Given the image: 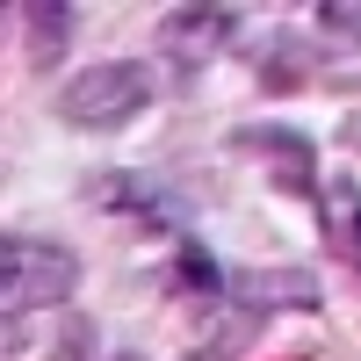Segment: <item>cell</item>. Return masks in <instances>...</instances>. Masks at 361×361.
Returning <instances> with one entry per match:
<instances>
[{
    "label": "cell",
    "mask_w": 361,
    "mask_h": 361,
    "mask_svg": "<svg viewBox=\"0 0 361 361\" xmlns=\"http://www.w3.org/2000/svg\"><path fill=\"white\" fill-rule=\"evenodd\" d=\"M231 152L260 159L267 180H275V195H289V202H325L311 130H289V123H238V130H231Z\"/></svg>",
    "instance_id": "cell-5"
},
{
    "label": "cell",
    "mask_w": 361,
    "mask_h": 361,
    "mask_svg": "<svg viewBox=\"0 0 361 361\" xmlns=\"http://www.w3.org/2000/svg\"><path fill=\"white\" fill-rule=\"evenodd\" d=\"M311 22H318V37H325V44L361 51V8H354V0H318V8H311Z\"/></svg>",
    "instance_id": "cell-12"
},
{
    "label": "cell",
    "mask_w": 361,
    "mask_h": 361,
    "mask_svg": "<svg viewBox=\"0 0 361 361\" xmlns=\"http://www.w3.org/2000/svg\"><path fill=\"white\" fill-rule=\"evenodd\" d=\"M116 361H145V354H137V347H123V354H116Z\"/></svg>",
    "instance_id": "cell-14"
},
{
    "label": "cell",
    "mask_w": 361,
    "mask_h": 361,
    "mask_svg": "<svg viewBox=\"0 0 361 361\" xmlns=\"http://www.w3.org/2000/svg\"><path fill=\"white\" fill-rule=\"evenodd\" d=\"M333 188H340V195L318 202V209H325V238L340 246L347 267H361V188H354V180H333Z\"/></svg>",
    "instance_id": "cell-10"
},
{
    "label": "cell",
    "mask_w": 361,
    "mask_h": 361,
    "mask_svg": "<svg viewBox=\"0 0 361 361\" xmlns=\"http://www.w3.org/2000/svg\"><path fill=\"white\" fill-rule=\"evenodd\" d=\"M159 289H166V296H188L195 311H217L224 296H231V275L217 267V253H209L202 238L188 231V238H173V260H166V275H159Z\"/></svg>",
    "instance_id": "cell-8"
},
{
    "label": "cell",
    "mask_w": 361,
    "mask_h": 361,
    "mask_svg": "<svg viewBox=\"0 0 361 361\" xmlns=\"http://www.w3.org/2000/svg\"><path fill=\"white\" fill-rule=\"evenodd\" d=\"M246 66H253V87H260V94L289 102V94H304V87L318 80V51L304 44V29H267V37L246 51Z\"/></svg>",
    "instance_id": "cell-7"
},
{
    "label": "cell",
    "mask_w": 361,
    "mask_h": 361,
    "mask_svg": "<svg viewBox=\"0 0 361 361\" xmlns=\"http://www.w3.org/2000/svg\"><path fill=\"white\" fill-rule=\"evenodd\" d=\"M347 145H361V130H347Z\"/></svg>",
    "instance_id": "cell-15"
},
{
    "label": "cell",
    "mask_w": 361,
    "mask_h": 361,
    "mask_svg": "<svg viewBox=\"0 0 361 361\" xmlns=\"http://www.w3.org/2000/svg\"><path fill=\"white\" fill-rule=\"evenodd\" d=\"M152 102H159V80H152L145 58H102V66H87L58 87V116L73 130H123Z\"/></svg>",
    "instance_id": "cell-3"
},
{
    "label": "cell",
    "mask_w": 361,
    "mask_h": 361,
    "mask_svg": "<svg viewBox=\"0 0 361 361\" xmlns=\"http://www.w3.org/2000/svg\"><path fill=\"white\" fill-rule=\"evenodd\" d=\"M15 22H22V58H29L37 73H58V58L73 51L80 15L66 8V0H22V8H15Z\"/></svg>",
    "instance_id": "cell-9"
},
{
    "label": "cell",
    "mask_w": 361,
    "mask_h": 361,
    "mask_svg": "<svg viewBox=\"0 0 361 361\" xmlns=\"http://www.w3.org/2000/svg\"><path fill=\"white\" fill-rule=\"evenodd\" d=\"M94 354H102V325L87 311H66L51 333V361H94Z\"/></svg>",
    "instance_id": "cell-11"
},
{
    "label": "cell",
    "mask_w": 361,
    "mask_h": 361,
    "mask_svg": "<svg viewBox=\"0 0 361 361\" xmlns=\"http://www.w3.org/2000/svg\"><path fill=\"white\" fill-rule=\"evenodd\" d=\"M80 289V253L44 231H8L0 238V304H8V361L22 347L29 311H51Z\"/></svg>",
    "instance_id": "cell-1"
},
{
    "label": "cell",
    "mask_w": 361,
    "mask_h": 361,
    "mask_svg": "<svg viewBox=\"0 0 361 361\" xmlns=\"http://www.w3.org/2000/svg\"><path fill=\"white\" fill-rule=\"evenodd\" d=\"M180 361H224V354H217V347L202 340V347H188V354H180Z\"/></svg>",
    "instance_id": "cell-13"
},
{
    "label": "cell",
    "mask_w": 361,
    "mask_h": 361,
    "mask_svg": "<svg viewBox=\"0 0 361 361\" xmlns=\"http://www.w3.org/2000/svg\"><path fill=\"white\" fill-rule=\"evenodd\" d=\"M224 304L253 311V318H282V311H325V289L311 267H253V275H231V296Z\"/></svg>",
    "instance_id": "cell-6"
},
{
    "label": "cell",
    "mask_w": 361,
    "mask_h": 361,
    "mask_svg": "<svg viewBox=\"0 0 361 361\" xmlns=\"http://www.w3.org/2000/svg\"><path fill=\"white\" fill-rule=\"evenodd\" d=\"M80 195L94 202L102 217L137 224L145 238H188V217H195V202L180 195V188H166V180H152V173H130V166H102V173H87Z\"/></svg>",
    "instance_id": "cell-4"
},
{
    "label": "cell",
    "mask_w": 361,
    "mask_h": 361,
    "mask_svg": "<svg viewBox=\"0 0 361 361\" xmlns=\"http://www.w3.org/2000/svg\"><path fill=\"white\" fill-rule=\"evenodd\" d=\"M238 29H246V8H231V0H180V8H166L159 29H152L166 87H173V94H195L202 73H209V58L231 51Z\"/></svg>",
    "instance_id": "cell-2"
}]
</instances>
